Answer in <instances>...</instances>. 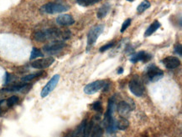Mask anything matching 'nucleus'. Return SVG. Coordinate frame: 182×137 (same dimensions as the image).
Returning a JSON list of instances; mask_svg holds the SVG:
<instances>
[{"label":"nucleus","mask_w":182,"mask_h":137,"mask_svg":"<svg viewBox=\"0 0 182 137\" xmlns=\"http://www.w3.org/2000/svg\"><path fill=\"white\" fill-rule=\"evenodd\" d=\"M93 127H94L93 121L86 122L85 126L83 127V130H82V134H81L82 137H90Z\"/></svg>","instance_id":"dca6fc26"},{"label":"nucleus","mask_w":182,"mask_h":137,"mask_svg":"<svg viewBox=\"0 0 182 137\" xmlns=\"http://www.w3.org/2000/svg\"><path fill=\"white\" fill-rule=\"evenodd\" d=\"M71 32L69 30L61 31L56 28L48 29L45 30H40L34 34V39L38 42H45L49 39H56L61 38L63 40L70 39Z\"/></svg>","instance_id":"f257e3e1"},{"label":"nucleus","mask_w":182,"mask_h":137,"mask_svg":"<svg viewBox=\"0 0 182 137\" xmlns=\"http://www.w3.org/2000/svg\"><path fill=\"white\" fill-rule=\"evenodd\" d=\"M19 100H20L19 97L17 96V95H13V96L9 97V98L7 100L6 103H7L8 107H13L19 102Z\"/></svg>","instance_id":"5701e85b"},{"label":"nucleus","mask_w":182,"mask_h":137,"mask_svg":"<svg viewBox=\"0 0 182 137\" xmlns=\"http://www.w3.org/2000/svg\"><path fill=\"white\" fill-rule=\"evenodd\" d=\"M149 7H150V3H149L148 0H144V1L142 2L138 6L137 12H138V14H142V13H144L145 10H147Z\"/></svg>","instance_id":"aec40b11"},{"label":"nucleus","mask_w":182,"mask_h":137,"mask_svg":"<svg viewBox=\"0 0 182 137\" xmlns=\"http://www.w3.org/2000/svg\"><path fill=\"white\" fill-rule=\"evenodd\" d=\"M44 74H45V72L44 71H39V72H36V73H33V74H30V75H25V77H23V78L21 79V81L25 82V83L30 82L31 81V80H33L34 79L37 78V77L41 76L42 75H44Z\"/></svg>","instance_id":"f3484780"},{"label":"nucleus","mask_w":182,"mask_h":137,"mask_svg":"<svg viewBox=\"0 0 182 137\" xmlns=\"http://www.w3.org/2000/svg\"><path fill=\"white\" fill-rule=\"evenodd\" d=\"M110 9H111V6H110V4H109L108 3L104 4L103 5H102L101 7L99 8V9H98L97 13H96V17H97L98 19H100L105 18V17L107 15V14H108V12L110 10Z\"/></svg>","instance_id":"4468645a"},{"label":"nucleus","mask_w":182,"mask_h":137,"mask_svg":"<svg viewBox=\"0 0 182 137\" xmlns=\"http://www.w3.org/2000/svg\"><path fill=\"white\" fill-rule=\"evenodd\" d=\"M55 62V59L52 57H48V58H43L41 60H36L31 62V67L38 69V70H44L53 64Z\"/></svg>","instance_id":"1a4fd4ad"},{"label":"nucleus","mask_w":182,"mask_h":137,"mask_svg":"<svg viewBox=\"0 0 182 137\" xmlns=\"http://www.w3.org/2000/svg\"><path fill=\"white\" fill-rule=\"evenodd\" d=\"M127 1H128V2H133V0H127Z\"/></svg>","instance_id":"473e14b6"},{"label":"nucleus","mask_w":182,"mask_h":137,"mask_svg":"<svg viewBox=\"0 0 182 137\" xmlns=\"http://www.w3.org/2000/svg\"><path fill=\"white\" fill-rule=\"evenodd\" d=\"M13 78H14V76L11 75V74H9V73H6L5 74V80H4V84L5 85H8L9 83H10L11 81H12V80H13Z\"/></svg>","instance_id":"cd10ccee"},{"label":"nucleus","mask_w":182,"mask_h":137,"mask_svg":"<svg viewBox=\"0 0 182 137\" xmlns=\"http://www.w3.org/2000/svg\"><path fill=\"white\" fill-rule=\"evenodd\" d=\"M129 90L137 97H141L144 94V86L141 82L137 80H132L128 84Z\"/></svg>","instance_id":"6e6552de"},{"label":"nucleus","mask_w":182,"mask_h":137,"mask_svg":"<svg viewBox=\"0 0 182 137\" xmlns=\"http://www.w3.org/2000/svg\"><path fill=\"white\" fill-rule=\"evenodd\" d=\"M76 3L82 7H88V6L94 5L97 3L101 2L102 0H76Z\"/></svg>","instance_id":"6ab92c4d"},{"label":"nucleus","mask_w":182,"mask_h":137,"mask_svg":"<svg viewBox=\"0 0 182 137\" xmlns=\"http://www.w3.org/2000/svg\"><path fill=\"white\" fill-rule=\"evenodd\" d=\"M91 108L93 110H96L97 112H102V103L100 101L94 102L91 105Z\"/></svg>","instance_id":"b1692460"},{"label":"nucleus","mask_w":182,"mask_h":137,"mask_svg":"<svg viewBox=\"0 0 182 137\" xmlns=\"http://www.w3.org/2000/svg\"><path fill=\"white\" fill-rule=\"evenodd\" d=\"M69 9V6L60 4V3H48L41 7V10L44 14H55L66 12Z\"/></svg>","instance_id":"f03ea898"},{"label":"nucleus","mask_w":182,"mask_h":137,"mask_svg":"<svg viewBox=\"0 0 182 137\" xmlns=\"http://www.w3.org/2000/svg\"><path fill=\"white\" fill-rule=\"evenodd\" d=\"M0 114H1V110H0Z\"/></svg>","instance_id":"72a5a7b5"},{"label":"nucleus","mask_w":182,"mask_h":137,"mask_svg":"<svg viewBox=\"0 0 182 137\" xmlns=\"http://www.w3.org/2000/svg\"><path fill=\"white\" fill-rule=\"evenodd\" d=\"M43 56H44L43 53H42L39 49H37V48H33V49L31 51L30 60H36V59L39 58V57H43Z\"/></svg>","instance_id":"4be33fe9"},{"label":"nucleus","mask_w":182,"mask_h":137,"mask_svg":"<svg viewBox=\"0 0 182 137\" xmlns=\"http://www.w3.org/2000/svg\"><path fill=\"white\" fill-rule=\"evenodd\" d=\"M117 108V111L119 113V115L123 117L128 115L132 110L131 105L128 104L126 101L119 102Z\"/></svg>","instance_id":"ddd939ff"},{"label":"nucleus","mask_w":182,"mask_h":137,"mask_svg":"<svg viewBox=\"0 0 182 137\" xmlns=\"http://www.w3.org/2000/svg\"><path fill=\"white\" fill-rule=\"evenodd\" d=\"M151 59V55L148 54V53L144 52V51H139V52H138L135 55H131L130 61H131L132 63H133V64H135L137 62H139V61H141L143 63H147V62H149V61Z\"/></svg>","instance_id":"9b49d317"},{"label":"nucleus","mask_w":182,"mask_h":137,"mask_svg":"<svg viewBox=\"0 0 182 137\" xmlns=\"http://www.w3.org/2000/svg\"><path fill=\"white\" fill-rule=\"evenodd\" d=\"M114 43L113 42H112V43H109V44H105V45L102 46L101 48L99 49V51L101 52V53H103V52H105V51L108 50L109 49H112L113 46H114Z\"/></svg>","instance_id":"393cba45"},{"label":"nucleus","mask_w":182,"mask_h":137,"mask_svg":"<svg viewBox=\"0 0 182 137\" xmlns=\"http://www.w3.org/2000/svg\"><path fill=\"white\" fill-rule=\"evenodd\" d=\"M56 23L61 26H70L75 23V19L70 14H61L56 18Z\"/></svg>","instance_id":"f8f14e48"},{"label":"nucleus","mask_w":182,"mask_h":137,"mask_svg":"<svg viewBox=\"0 0 182 137\" xmlns=\"http://www.w3.org/2000/svg\"><path fill=\"white\" fill-rule=\"evenodd\" d=\"M4 100H0V105H2V104L4 103Z\"/></svg>","instance_id":"2f4dec72"},{"label":"nucleus","mask_w":182,"mask_h":137,"mask_svg":"<svg viewBox=\"0 0 182 137\" xmlns=\"http://www.w3.org/2000/svg\"><path fill=\"white\" fill-rule=\"evenodd\" d=\"M160 26H161V24H160V23L159 21H154L149 26V28L146 29L145 33H144V36H145V37H149V36L152 35L155 31H157L160 28Z\"/></svg>","instance_id":"2eb2a0df"},{"label":"nucleus","mask_w":182,"mask_h":137,"mask_svg":"<svg viewBox=\"0 0 182 137\" xmlns=\"http://www.w3.org/2000/svg\"><path fill=\"white\" fill-rule=\"evenodd\" d=\"M146 77L148 80L150 82H156L160 80L164 76V72L160 68L152 65L146 68Z\"/></svg>","instance_id":"20e7f679"},{"label":"nucleus","mask_w":182,"mask_h":137,"mask_svg":"<svg viewBox=\"0 0 182 137\" xmlns=\"http://www.w3.org/2000/svg\"><path fill=\"white\" fill-rule=\"evenodd\" d=\"M107 82L104 80H96V81L91 82L90 84L86 85L84 87L83 90L86 93V95H93L97 91H100L101 90H103Z\"/></svg>","instance_id":"39448f33"},{"label":"nucleus","mask_w":182,"mask_h":137,"mask_svg":"<svg viewBox=\"0 0 182 137\" xmlns=\"http://www.w3.org/2000/svg\"><path fill=\"white\" fill-rule=\"evenodd\" d=\"M129 126V122L127 120L126 118L122 117L118 120V121L117 122V128H118L121 131L126 130L128 127Z\"/></svg>","instance_id":"a211bd4d"},{"label":"nucleus","mask_w":182,"mask_h":137,"mask_svg":"<svg viewBox=\"0 0 182 137\" xmlns=\"http://www.w3.org/2000/svg\"><path fill=\"white\" fill-rule=\"evenodd\" d=\"M59 80H60V75H55L49 80V82L46 84V85L44 86V88L42 89L41 93V96L42 98L48 96L50 95V93L54 90V89L56 87Z\"/></svg>","instance_id":"0eeeda50"},{"label":"nucleus","mask_w":182,"mask_h":137,"mask_svg":"<svg viewBox=\"0 0 182 137\" xmlns=\"http://www.w3.org/2000/svg\"><path fill=\"white\" fill-rule=\"evenodd\" d=\"M162 63L168 70H174L180 66L181 60L175 56H168L162 60Z\"/></svg>","instance_id":"9d476101"},{"label":"nucleus","mask_w":182,"mask_h":137,"mask_svg":"<svg viewBox=\"0 0 182 137\" xmlns=\"http://www.w3.org/2000/svg\"><path fill=\"white\" fill-rule=\"evenodd\" d=\"M66 46L65 42L62 40H54L43 47V50L47 54H56L63 49Z\"/></svg>","instance_id":"423d86ee"},{"label":"nucleus","mask_w":182,"mask_h":137,"mask_svg":"<svg viewBox=\"0 0 182 137\" xmlns=\"http://www.w3.org/2000/svg\"><path fill=\"white\" fill-rule=\"evenodd\" d=\"M131 19H126V20L124 21V23L123 24V25H122V28H121V33H123L124 31L126 30L130 26V24H131Z\"/></svg>","instance_id":"a878e982"},{"label":"nucleus","mask_w":182,"mask_h":137,"mask_svg":"<svg viewBox=\"0 0 182 137\" xmlns=\"http://www.w3.org/2000/svg\"><path fill=\"white\" fill-rule=\"evenodd\" d=\"M102 136H103V130L100 126L93 127L91 137H102Z\"/></svg>","instance_id":"412c9836"},{"label":"nucleus","mask_w":182,"mask_h":137,"mask_svg":"<svg viewBox=\"0 0 182 137\" xmlns=\"http://www.w3.org/2000/svg\"><path fill=\"white\" fill-rule=\"evenodd\" d=\"M175 53L179 56H181L182 48L181 45L180 44H175Z\"/></svg>","instance_id":"bb28decb"},{"label":"nucleus","mask_w":182,"mask_h":137,"mask_svg":"<svg viewBox=\"0 0 182 137\" xmlns=\"http://www.w3.org/2000/svg\"><path fill=\"white\" fill-rule=\"evenodd\" d=\"M103 29H104V26L102 24H97V25L93 26L89 30L87 34V49H88L90 47L95 44L97 39L103 32Z\"/></svg>","instance_id":"7ed1b4c3"},{"label":"nucleus","mask_w":182,"mask_h":137,"mask_svg":"<svg viewBox=\"0 0 182 137\" xmlns=\"http://www.w3.org/2000/svg\"><path fill=\"white\" fill-rule=\"evenodd\" d=\"M4 93H6V92L4 91V90H3V89H2V90H0V99L4 96Z\"/></svg>","instance_id":"c756f323"},{"label":"nucleus","mask_w":182,"mask_h":137,"mask_svg":"<svg viewBox=\"0 0 182 137\" xmlns=\"http://www.w3.org/2000/svg\"><path fill=\"white\" fill-rule=\"evenodd\" d=\"M105 137H117L115 132H112V133H108L107 132V134L105 135Z\"/></svg>","instance_id":"c85d7f7f"},{"label":"nucleus","mask_w":182,"mask_h":137,"mask_svg":"<svg viewBox=\"0 0 182 137\" xmlns=\"http://www.w3.org/2000/svg\"><path fill=\"white\" fill-rule=\"evenodd\" d=\"M123 72V69L122 67H120V68H118V69H117V74H119V75H120V74H122Z\"/></svg>","instance_id":"7c9ffc66"}]
</instances>
